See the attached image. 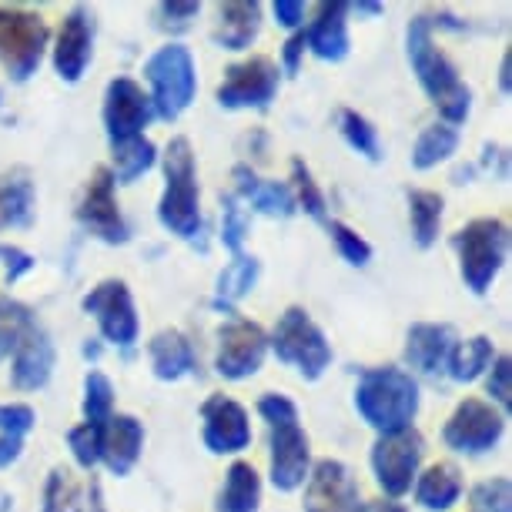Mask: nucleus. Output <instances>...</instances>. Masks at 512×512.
<instances>
[{
	"label": "nucleus",
	"mask_w": 512,
	"mask_h": 512,
	"mask_svg": "<svg viewBox=\"0 0 512 512\" xmlns=\"http://www.w3.org/2000/svg\"><path fill=\"white\" fill-rule=\"evenodd\" d=\"M432 14H419L409 21V31H405V54H409V64L415 77H419L422 91L429 94L432 104L442 114V124L456 128L469 118L472 111V91L462 84V77L456 71V64L449 61L446 54L439 51L436 41H432Z\"/></svg>",
	"instance_id": "1"
},
{
	"label": "nucleus",
	"mask_w": 512,
	"mask_h": 512,
	"mask_svg": "<svg viewBox=\"0 0 512 512\" xmlns=\"http://www.w3.org/2000/svg\"><path fill=\"white\" fill-rule=\"evenodd\" d=\"M258 415L268 422V459H272V486L295 492L312 469L308 436L298 425V405L282 392H265L258 399Z\"/></svg>",
	"instance_id": "2"
},
{
	"label": "nucleus",
	"mask_w": 512,
	"mask_h": 512,
	"mask_svg": "<svg viewBox=\"0 0 512 512\" xmlns=\"http://www.w3.org/2000/svg\"><path fill=\"white\" fill-rule=\"evenodd\" d=\"M355 409L379 436L412 429V419L419 412V382L395 365L362 369L359 389H355Z\"/></svg>",
	"instance_id": "3"
},
{
	"label": "nucleus",
	"mask_w": 512,
	"mask_h": 512,
	"mask_svg": "<svg viewBox=\"0 0 512 512\" xmlns=\"http://www.w3.org/2000/svg\"><path fill=\"white\" fill-rule=\"evenodd\" d=\"M164 168V195L158 201V221L164 231L191 241L201 231V205H198V168L195 151L188 138H171L161 154Z\"/></svg>",
	"instance_id": "4"
},
{
	"label": "nucleus",
	"mask_w": 512,
	"mask_h": 512,
	"mask_svg": "<svg viewBox=\"0 0 512 512\" xmlns=\"http://www.w3.org/2000/svg\"><path fill=\"white\" fill-rule=\"evenodd\" d=\"M144 81L151 84V108L154 118L178 121L191 108L198 91V71L195 57L185 44H164L148 61H144Z\"/></svg>",
	"instance_id": "5"
},
{
	"label": "nucleus",
	"mask_w": 512,
	"mask_h": 512,
	"mask_svg": "<svg viewBox=\"0 0 512 512\" xmlns=\"http://www.w3.org/2000/svg\"><path fill=\"white\" fill-rule=\"evenodd\" d=\"M452 248L459 251V272L472 295H486L506 265L509 225L502 218H476L452 235Z\"/></svg>",
	"instance_id": "6"
},
{
	"label": "nucleus",
	"mask_w": 512,
	"mask_h": 512,
	"mask_svg": "<svg viewBox=\"0 0 512 512\" xmlns=\"http://www.w3.org/2000/svg\"><path fill=\"white\" fill-rule=\"evenodd\" d=\"M268 349L278 355V362L295 365L305 382H318L332 365V345L302 305L285 308L272 338H268Z\"/></svg>",
	"instance_id": "7"
},
{
	"label": "nucleus",
	"mask_w": 512,
	"mask_h": 512,
	"mask_svg": "<svg viewBox=\"0 0 512 512\" xmlns=\"http://www.w3.org/2000/svg\"><path fill=\"white\" fill-rule=\"evenodd\" d=\"M44 17L24 7H0V64L7 67L14 84L31 81L47 51Z\"/></svg>",
	"instance_id": "8"
},
{
	"label": "nucleus",
	"mask_w": 512,
	"mask_h": 512,
	"mask_svg": "<svg viewBox=\"0 0 512 512\" xmlns=\"http://www.w3.org/2000/svg\"><path fill=\"white\" fill-rule=\"evenodd\" d=\"M425 456V439L419 429H402L379 436L372 446V472L375 482L389 499H399L412 489V479L419 476Z\"/></svg>",
	"instance_id": "9"
},
{
	"label": "nucleus",
	"mask_w": 512,
	"mask_h": 512,
	"mask_svg": "<svg viewBox=\"0 0 512 512\" xmlns=\"http://www.w3.org/2000/svg\"><path fill=\"white\" fill-rule=\"evenodd\" d=\"M278 64L272 57H248V61L231 64L225 81L218 84L215 101L225 111H265L278 94Z\"/></svg>",
	"instance_id": "10"
},
{
	"label": "nucleus",
	"mask_w": 512,
	"mask_h": 512,
	"mask_svg": "<svg viewBox=\"0 0 512 512\" xmlns=\"http://www.w3.org/2000/svg\"><path fill=\"white\" fill-rule=\"evenodd\" d=\"M81 308L88 315H94L101 335L108 338L111 345L131 349V345L138 342V332H141L138 308H134L131 288L124 285L121 278H104V282H98L81 298Z\"/></svg>",
	"instance_id": "11"
},
{
	"label": "nucleus",
	"mask_w": 512,
	"mask_h": 512,
	"mask_svg": "<svg viewBox=\"0 0 512 512\" xmlns=\"http://www.w3.org/2000/svg\"><path fill=\"white\" fill-rule=\"evenodd\" d=\"M114 175L111 168H94V175L88 178L84 185V195L77 201L74 215H77V225H81L88 235L101 238L104 245H124L131 238L128 231V221H124L121 208H118V198H114Z\"/></svg>",
	"instance_id": "12"
},
{
	"label": "nucleus",
	"mask_w": 512,
	"mask_h": 512,
	"mask_svg": "<svg viewBox=\"0 0 512 512\" xmlns=\"http://www.w3.org/2000/svg\"><path fill=\"white\" fill-rule=\"evenodd\" d=\"M268 355V335L262 325L248 318H231L218 328L215 372L228 382H245L262 369Z\"/></svg>",
	"instance_id": "13"
},
{
	"label": "nucleus",
	"mask_w": 512,
	"mask_h": 512,
	"mask_svg": "<svg viewBox=\"0 0 512 512\" xmlns=\"http://www.w3.org/2000/svg\"><path fill=\"white\" fill-rule=\"evenodd\" d=\"M502 432H506V415L499 409H492V402L462 399L456 405V412L449 415L446 429H442V439H446V446L456 452L482 456V452L496 449Z\"/></svg>",
	"instance_id": "14"
},
{
	"label": "nucleus",
	"mask_w": 512,
	"mask_h": 512,
	"mask_svg": "<svg viewBox=\"0 0 512 512\" xmlns=\"http://www.w3.org/2000/svg\"><path fill=\"white\" fill-rule=\"evenodd\" d=\"M101 118H104V131H108V141L114 144V141L141 138L144 128L154 121V108L138 81L114 77L108 88H104Z\"/></svg>",
	"instance_id": "15"
},
{
	"label": "nucleus",
	"mask_w": 512,
	"mask_h": 512,
	"mask_svg": "<svg viewBox=\"0 0 512 512\" xmlns=\"http://www.w3.org/2000/svg\"><path fill=\"white\" fill-rule=\"evenodd\" d=\"M359 509H362V496L359 486H355L352 469L345 462L318 459L308 469L302 512H359Z\"/></svg>",
	"instance_id": "16"
},
{
	"label": "nucleus",
	"mask_w": 512,
	"mask_h": 512,
	"mask_svg": "<svg viewBox=\"0 0 512 512\" xmlns=\"http://www.w3.org/2000/svg\"><path fill=\"white\" fill-rule=\"evenodd\" d=\"M94 34H98V21L88 7H71L57 31V44H54V71L64 84H77L88 71L91 57H94Z\"/></svg>",
	"instance_id": "17"
},
{
	"label": "nucleus",
	"mask_w": 512,
	"mask_h": 512,
	"mask_svg": "<svg viewBox=\"0 0 512 512\" xmlns=\"http://www.w3.org/2000/svg\"><path fill=\"white\" fill-rule=\"evenodd\" d=\"M201 439H205L208 452L215 456H235V452L248 449L251 442V425L248 412L241 409L228 395H211L201 405Z\"/></svg>",
	"instance_id": "18"
},
{
	"label": "nucleus",
	"mask_w": 512,
	"mask_h": 512,
	"mask_svg": "<svg viewBox=\"0 0 512 512\" xmlns=\"http://www.w3.org/2000/svg\"><path fill=\"white\" fill-rule=\"evenodd\" d=\"M54 372V345L51 335L44 332V325L34 322L27 325V332L21 335L14 349V365H11V385L21 392H37L51 382Z\"/></svg>",
	"instance_id": "19"
},
{
	"label": "nucleus",
	"mask_w": 512,
	"mask_h": 512,
	"mask_svg": "<svg viewBox=\"0 0 512 512\" xmlns=\"http://www.w3.org/2000/svg\"><path fill=\"white\" fill-rule=\"evenodd\" d=\"M349 4H318L315 21L305 27V47L318 61L338 64L349 57Z\"/></svg>",
	"instance_id": "20"
},
{
	"label": "nucleus",
	"mask_w": 512,
	"mask_h": 512,
	"mask_svg": "<svg viewBox=\"0 0 512 512\" xmlns=\"http://www.w3.org/2000/svg\"><path fill=\"white\" fill-rule=\"evenodd\" d=\"M452 349H456V332H452V325L419 322L405 335V362L425 375L446 372Z\"/></svg>",
	"instance_id": "21"
},
{
	"label": "nucleus",
	"mask_w": 512,
	"mask_h": 512,
	"mask_svg": "<svg viewBox=\"0 0 512 512\" xmlns=\"http://www.w3.org/2000/svg\"><path fill=\"white\" fill-rule=\"evenodd\" d=\"M144 449V425L128 412H118L104 422V442H101V462L114 476H128Z\"/></svg>",
	"instance_id": "22"
},
{
	"label": "nucleus",
	"mask_w": 512,
	"mask_h": 512,
	"mask_svg": "<svg viewBox=\"0 0 512 512\" xmlns=\"http://www.w3.org/2000/svg\"><path fill=\"white\" fill-rule=\"evenodd\" d=\"M258 31H262V4H255V0L218 4V24L211 37L221 51H248L258 41Z\"/></svg>",
	"instance_id": "23"
},
{
	"label": "nucleus",
	"mask_w": 512,
	"mask_h": 512,
	"mask_svg": "<svg viewBox=\"0 0 512 512\" xmlns=\"http://www.w3.org/2000/svg\"><path fill=\"white\" fill-rule=\"evenodd\" d=\"M231 178H235L238 198H245L255 211H262L268 218H292L295 215V195L285 181L258 178L248 164H235Z\"/></svg>",
	"instance_id": "24"
},
{
	"label": "nucleus",
	"mask_w": 512,
	"mask_h": 512,
	"mask_svg": "<svg viewBox=\"0 0 512 512\" xmlns=\"http://www.w3.org/2000/svg\"><path fill=\"white\" fill-rule=\"evenodd\" d=\"M148 355H151V369L161 382H178L185 375L198 372L195 345L178 328H164V332L154 335L148 342Z\"/></svg>",
	"instance_id": "25"
},
{
	"label": "nucleus",
	"mask_w": 512,
	"mask_h": 512,
	"mask_svg": "<svg viewBox=\"0 0 512 512\" xmlns=\"http://www.w3.org/2000/svg\"><path fill=\"white\" fill-rule=\"evenodd\" d=\"M37 211V188L27 168H11L0 175V231L31 228Z\"/></svg>",
	"instance_id": "26"
},
{
	"label": "nucleus",
	"mask_w": 512,
	"mask_h": 512,
	"mask_svg": "<svg viewBox=\"0 0 512 512\" xmlns=\"http://www.w3.org/2000/svg\"><path fill=\"white\" fill-rule=\"evenodd\" d=\"M462 496V472L452 462H436L415 479V502L425 512H449Z\"/></svg>",
	"instance_id": "27"
},
{
	"label": "nucleus",
	"mask_w": 512,
	"mask_h": 512,
	"mask_svg": "<svg viewBox=\"0 0 512 512\" xmlns=\"http://www.w3.org/2000/svg\"><path fill=\"white\" fill-rule=\"evenodd\" d=\"M262 502V476L251 462H231L225 486L215 499V512H258Z\"/></svg>",
	"instance_id": "28"
},
{
	"label": "nucleus",
	"mask_w": 512,
	"mask_h": 512,
	"mask_svg": "<svg viewBox=\"0 0 512 512\" xmlns=\"http://www.w3.org/2000/svg\"><path fill=\"white\" fill-rule=\"evenodd\" d=\"M442 211H446V198L439 191H425L415 188L409 191V221H412V238L422 251L436 245L439 225H442Z\"/></svg>",
	"instance_id": "29"
},
{
	"label": "nucleus",
	"mask_w": 512,
	"mask_h": 512,
	"mask_svg": "<svg viewBox=\"0 0 512 512\" xmlns=\"http://www.w3.org/2000/svg\"><path fill=\"white\" fill-rule=\"evenodd\" d=\"M111 175L114 181H121V185H131V181H138L144 171H151L154 164H158V148L144 138H128V141H114L111 144Z\"/></svg>",
	"instance_id": "30"
},
{
	"label": "nucleus",
	"mask_w": 512,
	"mask_h": 512,
	"mask_svg": "<svg viewBox=\"0 0 512 512\" xmlns=\"http://www.w3.org/2000/svg\"><path fill=\"white\" fill-rule=\"evenodd\" d=\"M459 148V128H449V124H429L419 141L412 144V168L415 171H429L452 158Z\"/></svg>",
	"instance_id": "31"
},
{
	"label": "nucleus",
	"mask_w": 512,
	"mask_h": 512,
	"mask_svg": "<svg viewBox=\"0 0 512 512\" xmlns=\"http://www.w3.org/2000/svg\"><path fill=\"white\" fill-rule=\"evenodd\" d=\"M492 359H496L492 342L486 335H476V338H469V342H456V349H452L449 362H446V372L456 382H476L492 365Z\"/></svg>",
	"instance_id": "32"
},
{
	"label": "nucleus",
	"mask_w": 512,
	"mask_h": 512,
	"mask_svg": "<svg viewBox=\"0 0 512 512\" xmlns=\"http://www.w3.org/2000/svg\"><path fill=\"white\" fill-rule=\"evenodd\" d=\"M258 272H262V262H258L255 255H241L235 258L225 272L218 275V295H215V308H225L231 312V305L238 302V298H245L251 288L258 282Z\"/></svg>",
	"instance_id": "33"
},
{
	"label": "nucleus",
	"mask_w": 512,
	"mask_h": 512,
	"mask_svg": "<svg viewBox=\"0 0 512 512\" xmlns=\"http://www.w3.org/2000/svg\"><path fill=\"white\" fill-rule=\"evenodd\" d=\"M44 512H84L81 482L67 466H54L44 482Z\"/></svg>",
	"instance_id": "34"
},
{
	"label": "nucleus",
	"mask_w": 512,
	"mask_h": 512,
	"mask_svg": "<svg viewBox=\"0 0 512 512\" xmlns=\"http://www.w3.org/2000/svg\"><path fill=\"white\" fill-rule=\"evenodd\" d=\"M292 195H295V208H302L308 218L315 221H325L328 215V205H325V195L318 188V181L312 178V168L302 161V158H292Z\"/></svg>",
	"instance_id": "35"
},
{
	"label": "nucleus",
	"mask_w": 512,
	"mask_h": 512,
	"mask_svg": "<svg viewBox=\"0 0 512 512\" xmlns=\"http://www.w3.org/2000/svg\"><path fill=\"white\" fill-rule=\"evenodd\" d=\"M338 124H342V138L349 141L352 151L365 154L369 161H379L382 158V144H379V131L372 128V121L365 118V114L345 108L342 118H338Z\"/></svg>",
	"instance_id": "36"
},
{
	"label": "nucleus",
	"mask_w": 512,
	"mask_h": 512,
	"mask_svg": "<svg viewBox=\"0 0 512 512\" xmlns=\"http://www.w3.org/2000/svg\"><path fill=\"white\" fill-rule=\"evenodd\" d=\"M111 409H114V385L104 372L91 369L84 375V422L104 425L114 415Z\"/></svg>",
	"instance_id": "37"
},
{
	"label": "nucleus",
	"mask_w": 512,
	"mask_h": 512,
	"mask_svg": "<svg viewBox=\"0 0 512 512\" xmlns=\"http://www.w3.org/2000/svg\"><path fill=\"white\" fill-rule=\"evenodd\" d=\"M101 442H104V425L98 422H81L67 432V446H71L77 466L88 472L101 462Z\"/></svg>",
	"instance_id": "38"
},
{
	"label": "nucleus",
	"mask_w": 512,
	"mask_h": 512,
	"mask_svg": "<svg viewBox=\"0 0 512 512\" xmlns=\"http://www.w3.org/2000/svg\"><path fill=\"white\" fill-rule=\"evenodd\" d=\"M31 322H34L31 308H24L21 302H4V298H0V359L14 355L17 342H21V335L27 332Z\"/></svg>",
	"instance_id": "39"
},
{
	"label": "nucleus",
	"mask_w": 512,
	"mask_h": 512,
	"mask_svg": "<svg viewBox=\"0 0 512 512\" xmlns=\"http://www.w3.org/2000/svg\"><path fill=\"white\" fill-rule=\"evenodd\" d=\"M325 225H328V235H332V241H335L338 255H342L345 262L355 265V268H365L372 262V245L359 235V231L349 228L345 221H325Z\"/></svg>",
	"instance_id": "40"
},
{
	"label": "nucleus",
	"mask_w": 512,
	"mask_h": 512,
	"mask_svg": "<svg viewBox=\"0 0 512 512\" xmlns=\"http://www.w3.org/2000/svg\"><path fill=\"white\" fill-rule=\"evenodd\" d=\"M472 509L476 512H512V486L506 476H492L472 489Z\"/></svg>",
	"instance_id": "41"
},
{
	"label": "nucleus",
	"mask_w": 512,
	"mask_h": 512,
	"mask_svg": "<svg viewBox=\"0 0 512 512\" xmlns=\"http://www.w3.org/2000/svg\"><path fill=\"white\" fill-rule=\"evenodd\" d=\"M245 238H248V215L238 208L235 198H225V211H221V245L231 251V258H241L245 255L241 251Z\"/></svg>",
	"instance_id": "42"
},
{
	"label": "nucleus",
	"mask_w": 512,
	"mask_h": 512,
	"mask_svg": "<svg viewBox=\"0 0 512 512\" xmlns=\"http://www.w3.org/2000/svg\"><path fill=\"white\" fill-rule=\"evenodd\" d=\"M198 14H201V4H195V0H171V4L164 0V4L154 7V21L168 34L188 31L191 21H198Z\"/></svg>",
	"instance_id": "43"
},
{
	"label": "nucleus",
	"mask_w": 512,
	"mask_h": 512,
	"mask_svg": "<svg viewBox=\"0 0 512 512\" xmlns=\"http://www.w3.org/2000/svg\"><path fill=\"white\" fill-rule=\"evenodd\" d=\"M37 415L31 405H21V402H11V405H0V432L4 436H17L24 439L27 432L34 429Z\"/></svg>",
	"instance_id": "44"
},
{
	"label": "nucleus",
	"mask_w": 512,
	"mask_h": 512,
	"mask_svg": "<svg viewBox=\"0 0 512 512\" xmlns=\"http://www.w3.org/2000/svg\"><path fill=\"white\" fill-rule=\"evenodd\" d=\"M509 382H512V359L509 355H496V359H492V369H489V379H486V392L502 405V409H509V402H512Z\"/></svg>",
	"instance_id": "45"
},
{
	"label": "nucleus",
	"mask_w": 512,
	"mask_h": 512,
	"mask_svg": "<svg viewBox=\"0 0 512 512\" xmlns=\"http://www.w3.org/2000/svg\"><path fill=\"white\" fill-rule=\"evenodd\" d=\"M0 262L7 265V282H17V278L34 268V258L14 245H0Z\"/></svg>",
	"instance_id": "46"
},
{
	"label": "nucleus",
	"mask_w": 512,
	"mask_h": 512,
	"mask_svg": "<svg viewBox=\"0 0 512 512\" xmlns=\"http://www.w3.org/2000/svg\"><path fill=\"white\" fill-rule=\"evenodd\" d=\"M275 21L288 27V31H298V27H305V4H298V0H275L272 7Z\"/></svg>",
	"instance_id": "47"
},
{
	"label": "nucleus",
	"mask_w": 512,
	"mask_h": 512,
	"mask_svg": "<svg viewBox=\"0 0 512 512\" xmlns=\"http://www.w3.org/2000/svg\"><path fill=\"white\" fill-rule=\"evenodd\" d=\"M302 54H305V27H298V31L288 37L285 47H282V64L288 74H298V64H302Z\"/></svg>",
	"instance_id": "48"
},
{
	"label": "nucleus",
	"mask_w": 512,
	"mask_h": 512,
	"mask_svg": "<svg viewBox=\"0 0 512 512\" xmlns=\"http://www.w3.org/2000/svg\"><path fill=\"white\" fill-rule=\"evenodd\" d=\"M21 452H24V439L4 436V432H0V469L14 466V462L21 459Z\"/></svg>",
	"instance_id": "49"
},
{
	"label": "nucleus",
	"mask_w": 512,
	"mask_h": 512,
	"mask_svg": "<svg viewBox=\"0 0 512 512\" xmlns=\"http://www.w3.org/2000/svg\"><path fill=\"white\" fill-rule=\"evenodd\" d=\"M359 512H405L399 502H362Z\"/></svg>",
	"instance_id": "50"
},
{
	"label": "nucleus",
	"mask_w": 512,
	"mask_h": 512,
	"mask_svg": "<svg viewBox=\"0 0 512 512\" xmlns=\"http://www.w3.org/2000/svg\"><path fill=\"white\" fill-rule=\"evenodd\" d=\"M91 512H108V506H104L101 482H98V479H91Z\"/></svg>",
	"instance_id": "51"
},
{
	"label": "nucleus",
	"mask_w": 512,
	"mask_h": 512,
	"mask_svg": "<svg viewBox=\"0 0 512 512\" xmlns=\"http://www.w3.org/2000/svg\"><path fill=\"white\" fill-rule=\"evenodd\" d=\"M499 91L509 94V54L502 57V67H499Z\"/></svg>",
	"instance_id": "52"
},
{
	"label": "nucleus",
	"mask_w": 512,
	"mask_h": 512,
	"mask_svg": "<svg viewBox=\"0 0 512 512\" xmlns=\"http://www.w3.org/2000/svg\"><path fill=\"white\" fill-rule=\"evenodd\" d=\"M349 11H355V14H382V4H355V7H349Z\"/></svg>",
	"instance_id": "53"
}]
</instances>
